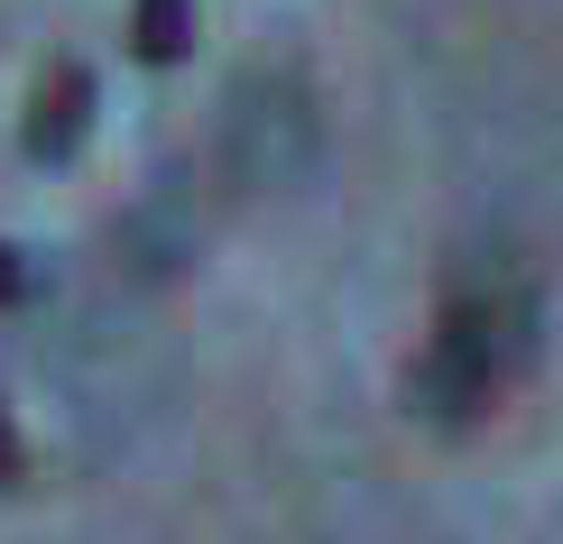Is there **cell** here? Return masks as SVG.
I'll use <instances>...</instances> for the list:
<instances>
[{"label":"cell","instance_id":"6da1fadb","mask_svg":"<svg viewBox=\"0 0 563 544\" xmlns=\"http://www.w3.org/2000/svg\"><path fill=\"white\" fill-rule=\"evenodd\" d=\"M508 342L518 333H499L489 296H462L453 314H443L426 369H416V407H426L434 424H472L489 397H499V378H508Z\"/></svg>","mask_w":563,"mask_h":544},{"label":"cell","instance_id":"7a4b0ae2","mask_svg":"<svg viewBox=\"0 0 563 544\" xmlns=\"http://www.w3.org/2000/svg\"><path fill=\"white\" fill-rule=\"evenodd\" d=\"M92 111H102L92 65H84V56H56V65L37 75V102H29V121H19V148H29L37 167H65V157L92 138Z\"/></svg>","mask_w":563,"mask_h":544},{"label":"cell","instance_id":"3957f363","mask_svg":"<svg viewBox=\"0 0 563 544\" xmlns=\"http://www.w3.org/2000/svg\"><path fill=\"white\" fill-rule=\"evenodd\" d=\"M130 46H139V65H176L185 46H195V0H139Z\"/></svg>","mask_w":563,"mask_h":544},{"label":"cell","instance_id":"277c9868","mask_svg":"<svg viewBox=\"0 0 563 544\" xmlns=\"http://www.w3.org/2000/svg\"><path fill=\"white\" fill-rule=\"evenodd\" d=\"M0 489H29V443H19V415L0 407Z\"/></svg>","mask_w":563,"mask_h":544},{"label":"cell","instance_id":"5b68a950","mask_svg":"<svg viewBox=\"0 0 563 544\" xmlns=\"http://www.w3.org/2000/svg\"><path fill=\"white\" fill-rule=\"evenodd\" d=\"M29 296H37V258H19L0 241V304H29Z\"/></svg>","mask_w":563,"mask_h":544}]
</instances>
